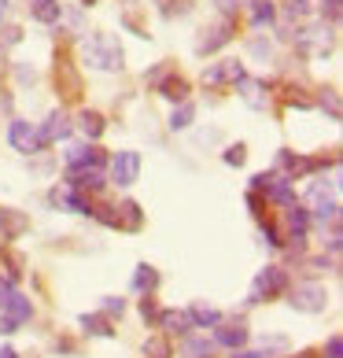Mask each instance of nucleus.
I'll use <instances>...</instances> for the list:
<instances>
[{
	"label": "nucleus",
	"instance_id": "1",
	"mask_svg": "<svg viewBox=\"0 0 343 358\" xmlns=\"http://www.w3.org/2000/svg\"><path fill=\"white\" fill-rule=\"evenodd\" d=\"M82 59H85V67L108 71V74H118L126 67V52H122V45H118L115 34H92V37H85V41H82Z\"/></svg>",
	"mask_w": 343,
	"mask_h": 358
},
{
	"label": "nucleus",
	"instance_id": "2",
	"mask_svg": "<svg viewBox=\"0 0 343 358\" xmlns=\"http://www.w3.org/2000/svg\"><path fill=\"white\" fill-rule=\"evenodd\" d=\"M288 292V273L281 266H262L255 273V281H251V292H247V303H270L277 296H284Z\"/></svg>",
	"mask_w": 343,
	"mask_h": 358
},
{
	"label": "nucleus",
	"instance_id": "3",
	"mask_svg": "<svg viewBox=\"0 0 343 358\" xmlns=\"http://www.w3.org/2000/svg\"><path fill=\"white\" fill-rule=\"evenodd\" d=\"M288 303H292V310H299V314H321L325 307H328V292H325V285H318V281H299V285H288Z\"/></svg>",
	"mask_w": 343,
	"mask_h": 358
},
{
	"label": "nucleus",
	"instance_id": "4",
	"mask_svg": "<svg viewBox=\"0 0 343 358\" xmlns=\"http://www.w3.org/2000/svg\"><path fill=\"white\" fill-rule=\"evenodd\" d=\"M233 34H236V19L221 15L218 22H210V26H203V30H200V37H196V52H200V56H210V52L226 48L233 41Z\"/></svg>",
	"mask_w": 343,
	"mask_h": 358
},
{
	"label": "nucleus",
	"instance_id": "5",
	"mask_svg": "<svg viewBox=\"0 0 343 358\" xmlns=\"http://www.w3.org/2000/svg\"><path fill=\"white\" fill-rule=\"evenodd\" d=\"M244 78H247V71H244L240 59H218L203 71V85L207 89H226V85H240Z\"/></svg>",
	"mask_w": 343,
	"mask_h": 358
},
{
	"label": "nucleus",
	"instance_id": "6",
	"mask_svg": "<svg viewBox=\"0 0 343 358\" xmlns=\"http://www.w3.org/2000/svg\"><path fill=\"white\" fill-rule=\"evenodd\" d=\"M34 317V303L22 296V292H15V296L8 299V307L0 310V333L11 336V333H19V329L26 325Z\"/></svg>",
	"mask_w": 343,
	"mask_h": 358
},
{
	"label": "nucleus",
	"instance_id": "7",
	"mask_svg": "<svg viewBox=\"0 0 343 358\" xmlns=\"http://www.w3.org/2000/svg\"><path fill=\"white\" fill-rule=\"evenodd\" d=\"M108 166H111V181L118 185V189H129L137 178H140V152H115L108 159Z\"/></svg>",
	"mask_w": 343,
	"mask_h": 358
},
{
	"label": "nucleus",
	"instance_id": "8",
	"mask_svg": "<svg viewBox=\"0 0 343 358\" xmlns=\"http://www.w3.org/2000/svg\"><path fill=\"white\" fill-rule=\"evenodd\" d=\"M325 166V159H310V155H295V152H288L281 148L277 152V170L288 178V181H295V178H307L314 174V170H321Z\"/></svg>",
	"mask_w": 343,
	"mask_h": 358
},
{
	"label": "nucleus",
	"instance_id": "9",
	"mask_svg": "<svg viewBox=\"0 0 343 358\" xmlns=\"http://www.w3.org/2000/svg\"><path fill=\"white\" fill-rule=\"evenodd\" d=\"M8 144H11V148H15L19 155H37V152H41L37 129L26 122V118H11V126H8Z\"/></svg>",
	"mask_w": 343,
	"mask_h": 358
},
{
	"label": "nucleus",
	"instance_id": "10",
	"mask_svg": "<svg viewBox=\"0 0 343 358\" xmlns=\"http://www.w3.org/2000/svg\"><path fill=\"white\" fill-rule=\"evenodd\" d=\"M48 203L59 207V210H71V215H92L89 196L78 192V189H71V185H59V189H52V192H48Z\"/></svg>",
	"mask_w": 343,
	"mask_h": 358
},
{
	"label": "nucleus",
	"instance_id": "11",
	"mask_svg": "<svg viewBox=\"0 0 343 358\" xmlns=\"http://www.w3.org/2000/svg\"><path fill=\"white\" fill-rule=\"evenodd\" d=\"M22 233H30V215L19 207H0V241L11 244V241H19Z\"/></svg>",
	"mask_w": 343,
	"mask_h": 358
},
{
	"label": "nucleus",
	"instance_id": "12",
	"mask_svg": "<svg viewBox=\"0 0 343 358\" xmlns=\"http://www.w3.org/2000/svg\"><path fill=\"white\" fill-rule=\"evenodd\" d=\"M67 185L78 192H103V185H108V178H103V170H92V166H67Z\"/></svg>",
	"mask_w": 343,
	"mask_h": 358
},
{
	"label": "nucleus",
	"instance_id": "13",
	"mask_svg": "<svg viewBox=\"0 0 343 358\" xmlns=\"http://www.w3.org/2000/svg\"><path fill=\"white\" fill-rule=\"evenodd\" d=\"M71 118L63 115V111H52L45 122H41V129H37V141H41V148H48V144H59V141H67L71 137Z\"/></svg>",
	"mask_w": 343,
	"mask_h": 358
},
{
	"label": "nucleus",
	"instance_id": "14",
	"mask_svg": "<svg viewBox=\"0 0 343 358\" xmlns=\"http://www.w3.org/2000/svg\"><path fill=\"white\" fill-rule=\"evenodd\" d=\"M67 166H92V170H100L103 163H108V155H103V148H96V144H71L67 148Z\"/></svg>",
	"mask_w": 343,
	"mask_h": 358
},
{
	"label": "nucleus",
	"instance_id": "15",
	"mask_svg": "<svg viewBox=\"0 0 343 358\" xmlns=\"http://www.w3.org/2000/svg\"><path fill=\"white\" fill-rule=\"evenodd\" d=\"M218 343V348H229V351H240L244 343H247V329L244 322H218L214 325V336H210Z\"/></svg>",
	"mask_w": 343,
	"mask_h": 358
},
{
	"label": "nucleus",
	"instance_id": "16",
	"mask_svg": "<svg viewBox=\"0 0 343 358\" xmlns=\"http://www.w3.org/2000/svg\"><path fill=\"white\" fill-rule=\"evenodd\" d=\"M328 45H333V34H328L325 26H307V30L295 34L299 52H328Z\"/></svg>",
	"mask_w": 343,
	"mask_h": 358
},
{
	"label": "nucleus",
	"instance_id": "17",
	"mask_svg": "<svg viewBox=\"0 0 343 358\" xmlns=\"http://www.w3.org/2000/svg\"><path fill=\"white\" fill-rule=\"evenodd\" d=\"M56 85L63 92V100H78V96H82V78H78V71L71 67L67 59L56 63Z\"/></svg>",
	"mask_w": 343,
	"mask_h": 358
},
{
	"label": "nucleus",
	"instance_id": "18",
	"mask_svg": "<svg viewBox=\"0 0 343 358\" xmlns=\"http://www.w3.org/2000/svg\"><path fill=\"white\" fill-rule=\"evenodd\" d=\"M155 325L163 329V336H189L192 333V322H189V314H184V310H159Z\"/></svg>",
	"mask_w": 343,
	"mask_h": 358
},
{
	"label": "nucleus",
	"instance_id": "19",
	"mask_svg": "<svg viewBox=\"0 0 343 358\" xmlns=\"http://www.w3.org/2000/svg\"><path fill=\"white\" fill-rule=\"evenodd\" d=\"M159 96H166L170 103H184V100H189V78L166 71V74L159 78Z\"/></svg>",
	"mask_w": 343,
	"mask_h": 358
},
{
	"label": "nucleus",
	"instance_id": "20",
	"mask_svg": "<svg viewBox=\"0 0 343 358\" xmlns=\"http://www.w3.org/2000/svg\"><path fill=\"white\" fill-rule=\"evenodd\" d=\"M78 325H82L85 336H100V340H111L115 336V322L108 314H82L78 317Z\"/></svg>",
	"mask_w": 343,
	"mask_h": 358
},
{
	"label": "nucleus",
	"instance_id": "21",
	"mask_svg": "<svg viewBox=\"0 0 343 358\" xmlns=\"http://www.w3.org/2000/svg\"><path fill=\"white\" fill-rule=\"evenodd\" d=\"M218 343L210 336H181V358H214Z\"/></svg>",
	"mask_w": 343,
	"mask_h": 358
},
{
	"label": "nucleus",
	"instance_id": "22",
	"mask_svg": "<svg viewBox=\"0 0 343 358\" xmlns=\"http://www.w3.org/2000/svg\"><path fill=\"white\" fill-rule=\"evenodd\" d=\"M314 222L318 225H333V222H340V196H333V192H321V196H314Z\"/></svg>",
	"mask_w": 343,
	"mask_h": 358
},
{
	"label": "nucleus",
	"instance_id": "23",
	"mask_svg": "<svg viewBox=\"0 0 343 358\" xmlns=\"http://www.w3.org/2000/svg\"><path fill=\"white\" fill-rule=\"evenodd\" d=\"M284 225H288V236H307V229H310V210L292 200V203L284 207Z\"/></svg>",
	"mask_w": 343,
	"mask_h": 358
},
{
	"label": "nucleus",
	"instance_id": "24",
	"mask_svg": "<svg viewBox=\"0 0 343 358\" xmlns=\"http://www.w3.org/2000/svg\"><path fill=\"white\" fill-rule=\"evenodd\" d=\"M236 89H240V96H244L247 108H255V111L266 108V96H270V92H266V82H258V78H244V82L236 85Z\"/></svg>",
	"mask_w": 343,
	"mask_h": 358
},
{
	"label": "nucleus",
	"instance_id": "25",
	"mask_svg": "<svg viewBox=\"0 0 343 358\" xmlns=\"http://www.w3.org/2000/svg\"><path fill=\"white\" fill-rule=\"evenodd\" d=\"M0 270H4L0 277H8V281H19V277L26 273V259H22L11 244H4V248H0Z\"/></svg>",
	"mask_w": 343,
	"mask_h": 358
},
{
	"label": "nucleus",
	"instance_id": "26",
	"mask_svg": "<svg viewBox=\"0 0 343 358\" xmlns=\"http://www.w3.org/2000/svg\"><path fill=\"white\" fill-rule=\"evenodd\" d=\"M189 322H192V329H214L218 322H226V314L221 310H214V307H203V303H192L189 310Z\"/></svg>",
	"mask_w": 343,
	"mask_h": 358
},
{
	"label": "nucleus",
	"instance_id": "27",
	"mask_svg": "<svg viewBox=\"0 0 343 358\" xmlns=\"http://www.w3.org/2000/svg\"><path fill=\"white\" fill-rule=\"evenodd\" d=\"M155 288H159V270L152 266V262H140L133 270V292L140 296H155Z\"/></svg>",
	"mask_w": 343,
	"mask_h": 358
},
{
	"label": "nucleus",
	"instance_id": "28",
	"mask_svg": "<svg viewBox=\"0 0 343 358\" xmlns=\"http://www.w3.org/2000/svg\"><path fill=\"white\" fill-rule=\"evenodd\" d=\"M144 225V210L137 200H122L118 203V229H129V233H137Z\"/></svg>",
	"mask_w": 343,
	"mask_h": 358
},
{
	"label": "nucleus",
	"instance_id": "29",
	"mask_svg": "<svg viewBox=\"0 0 343 358\" xmlns=\"http://www.w3.org/2000/svg\"><path fill=\"white\" fill-rule=\"evenodd\" d=\"M247 15H251L255 30H262V26L277 22V4L273 0H247Z\"/></svg>",
	"mask_w": 343,
	"mask_h": 358
},
{
	"label": "nucleus",
	"instance_id": "30",
	"mask_svg": "<svg viewBox=\"0 0 343 358\" xmlns=\"http://www.w3.org/2000/svg\"><path fill=\"white\" fill-rule=\"evenodd\" d=\"M78 129H82V137L85 141H100L103 137V129H108V122H103V115L100 111H82V115H78Z\"/></svg>",
	"mask_w": 343,
	"mask_h": 358
},
{
	"label": "nucleus",
	"instance_id": "31",
	"mask_svg": "<svg viewBox=\"0 0 343 358\" xmlns=\"http://www.w3.org/2000/svg\"><path fill=\"white\" fill-rule=\"evenodd\" d=\"M30 15H34L37 22L52 26V22L63 19V4H59V0H30Z\"/></svg>",
	"mask_w": 343,
	"mask_h": 358
},
{
	"label": "nucleus",
	"instance_id": "32",
	"mask_svg": "<svg viewBox=\"0 0 343 358\" xmlns=\"http://www.w3.org/2000/svg\"><path fill=\"white\" fill-rule=\"evenodd\" d=\"M163 19H184L192 11V0H152Z\"/></svg>",
	"mask_w": 343,
	"mask_h": 358
},
{
	"label": "nucleus",
	"instance_id": "33",
	"mask_svg": "<svg viewBox=\"0 0 343 358\" xmlns=\"http://www.w3.org/2000/svg\"><path fill=\"white\" fill-rule=\"evenodd\" d=\"M144 358H174V348H170V336L155 333L144 340Z\"/></svg>",
	"mask_w": 343,
	"mask_h": 358
},
{
	"label": "nucleus",
	"instance_id": "34",
	"mask_svg": "<svg viewBox=\"0 0 343 358\" xmlns=\"http://www.w3.org/2000/svg\"><path fill=\"white\" fill-rule=\"evenodd\" d=\"M192 118H196V108H192L189 100H184V103H174V111H170V129H174V134H181V129L192 126Z\"/></svg>",
	"mask_w": 343,
	"mask_h": 358
},
{
	"label": "nucleus",
	"instance_id": "35",
	"mask_svg": "<svg viewBox=\"0 0 343 358\" xmlns=\"http://www.w3.org/2000/svg\"><path fill=\"white\" fill-rule=\"evenodd\" d=\"M281 15H284V22H302L310 15V0H284Z\"/></svg>",
	"mask_w": 343,
	"mask_h": 358
},
{
	"label": "nucleus",
	"instance_id": "36",
	"mask_svg": "<svg viewBox=\"0 0 343 358\" xmlns=\"http://www.w3.org/2000/svg\"><path fill=\"white\" fill-rule=\"evenodd\" d=\"M318 103H321V111H328V118H333V122H340L343 108H340V92H336V89H321Z\"/></svg>",
	"mask_w": 343,
	"mask_h": 358
},
{
	"label": "nucleus",
	"instance_id": "37",
	"mask_svg": "<svg viewBox=\"0 0 343 358\" xmlns=\"http://www.w3.org/2000/svg\"><path fill=\"white\" fill-rule=\"evenodd\" d=\"M258 225H262V241H266L270 248H284V236H281V229H277V222L258 218Z\"/></svg>",
	"mask_w": 343,
	"mask_h": 358
},
{
	"label": "nucleus",
	"instance_id": "38",
	"mask_svg": "<svg viewBox=\"0 0 343 358\" xmlns=\"http://www.w3.org/2000/svg\"><path fill=\"white\" fill-rule=\"evenodd\" d=\"M100 314H108L111 322H115V317H122V314H126V299H122V296H103Z\"/></svg>",
	"mask_w": 343,
	"mask_h": 358
},
{
	"label": "nucleus",
	"instance_id": "39",
	"mask_svg": "<svg viewBox=\"0 0 343 358\" xmlns=\"http://www.w3.org/2000/svg\"><path fill=\"white\" fill-rule=\"evenodd\" d=\"M221 159H226V166H244L247 163V148L244 144H229V148L221 152Z\"/></svg>",
	"mask_w": 343,
	"mask_h": 358
},
{
	"label": "nucleus",
	"instance_id": "40",
	"mask_svg": "<svg viewBox=\"0 0 343 358\" xmlns=\"http://www.w3.org/2000/svg\"><path fill=\"white\" fill-rule=\"evenodd\" d=\"M302 266H307V273H328V270H336V259H325V255L302 259Z\"/></svg>",
	"mask_w": 343,
	"mask_h": 358
},
{
	"label": "nucleus",
	"instance_id": "41",
	"mask_svg": "<svg viewBox=\"0 0 343 358\" xmlns=\"http://www.w3.org/2000/svg\"><path fill=\"white\" fill-rule=\"evenodd\" d=\"M284 103H288V108H299V111H307V108H310V96H302L299 89H284Z\"/></svg>",
	"mask_w": 343,
	"mask_h": 358
},
{
	"label": "nucleus",
	"instance_id": "42",
	"mask_svg": "<svg viewBox=\"0 0 343 358\" xmlns=\"http://www.w3.org/2000/svg\"><path fill=\"white\" fill-rule=\"evenodd\" d=\"M140 317L144 322H155V317H159V303H155V296H140Z\"/></svg>",
	"mask_w": 343,
	"mask_h": 358
},
{
	"label": "nucleus",
	"instance_id": "43",
	"mask_svg": "<svg viewBox=\"0 0 343 358\" xmlns=\"http://www.w3.org/2000/svg\"><path fill=\"white\" fill-rule=\"evenodd\" d=\"M19 41H22L19 26H4V30H0V48H11V45H19Z\"/></svg>",
	"mask_w": 343,
	"mask_h": 358
},
{
	"label": "nucleus",
	"instance_id": "44",
	"mask_svg": "<svg viewBox=\"0 0 343 358\" xmlns=\"http://www.w3.org/2000/svg\"><path fill=\"white\" fill-rule=\"evenodd\" d=\"M321 358H343V340H340V333H333V336H328V343H325Z\"/></svg>",
	"mask_w": 343,
	"mask_h": 358
},
{
	"label": "nucleus",
	"instance_id": "45",
	"mask_svg": "<svg viewBox=\"0 0 343 358\" xmlns=\"http://www.w3.org/2000/svg\"><path fill=\"white\" fill-rule=\"evenodd\" d=\"M321 15L328 19V26L340 22V0H321Z\"/></svg>",
	"mask_w": 343,
	"mask_h": 358
},
{
	"label": "nucleus",
	"instance_id": "46",
	"mask_svg": "<svg viewBox=\"0 0 343 358\" xmlns=\"http://www.w3.org/2000/svg\"><path fill=\"white\" fill-rule=\"evenodd\" d=\"M15 292H19V288H15V281H8V277H0V310L8 307V299L15 296Z\"/></svg>",
	"mask_w": 343,
	"mask_h": 358
},
{
	"label": "nucleus",
	"instance_id": "47",
	"mask_svg": "<svg viewBox=\"0 0 343 358\" xmlns=\"http://www.w3.org/2000/svg\"><path fill=\"white\" fill-rule=\"evenodd\" d=\"M214 4H218V11H221V15H226V19H236V11L244 8L240 0H214Z\"/></svg>",
	"mask_w": 343,
	"mask_h": 358
},
{
	"label": "nucleus",
	"instance_id": "48",
	"mask_svg": "<svg viewBox=\"0 0 343 358\" xmlns=\"http://www.w3.org/2000/svg\"><path fill=\"white\" fill-rule=\"evenodd\" d=\"M247 207H251V215H255V218H262V210H266V196L247 192Z\"/></svg>",
	"mask_w": 343,
	"mask_h": 358
},
{
	"label": "nucleus",
	"instance_id": "49",
	"mask_svg": "<svg viewBox=\"0 0 343 358\" xmlns=\"http://www.w3.org/2000/svg\"><path fill=\"white\" fill-rule=\"evenodd\" d=\"M270 41H262V37H255V41H251V56H258V59H270Z\"/></svg>",
	"mask_w": 343,
	"mask_h": 358
},
{
	"label": "nucleus",
	"instance_id": "50",
	"mask_svg": "<svg viewBox=\"0 0 343 358\" xmlns=\"http://www.w3.org/2000/svg\"><path fill=\"white\" fill-rule=\"evenodd\" d=\"M56 351H63V355H78V343H74L71 336H63V340H56Z\"/></svg>",
	"mask_w": 343,
	"mask_h": 358
},
{
	"label": "nucleus",
	"instance_id": "51",
	"mask_svg": "<svg viewBox=\"0 0 343 358\" xmlns=\"http://www.w3.org/2000/svg\"><path fill=\"white\" fill-rule=\"evenodd\" d=\"M15 74H19V82H22V85H34V78H37V74H34V67H19Z\"/></svg>",
	"mask_w": 343,
	"mask_h": 358
},
{
	"label": "nucleus",
	"instance_id": "52",
	"mask_svg": "<svg viewBox=\"0 0 343 358\" xmlns=\"http://www.w3.org/2000/svg\"><path fill=\"white\" fill-rule=\"evenodd\" d=\"M233 358H270V355L266 351H244L240 348V351H233Z\"/></svg>",
	"mask_w": 343,
	"mask_h": 358
},
{
	"label": "nucleus",
	"instance_id": "53",
	"mask_svg": "<svg viewBox=\"0 0 343 358\" xmlns=\"http://www.w3.org/2000/svg\"><path fill=\"white\" fill-rule=\"evenodd\" d=\"M0 358H19V351L15 348H0Z\"/></svg>",
	"mask_w": 343,
	"mask_h": 358
},
{
	"label": "nucleus",
	"instance_id": "54",
	"mask_svg": "<svg viewBox=\"0 0 343 358\" xmlns=\"http://www.w3.org/2000/svg\"><path fill=\"white\" fill-rule=\"evenodd\" d=\"M292 358H321V351H299V355H292Z\"/></svg>",
	"mask_w": 343,
	"mask_h": 358
},
{
	"label": "nucleus",
	"instance_id": "55",
	"mask_svg": "<svg viewBox=\"0 0 343 358\" xmlns=\"http://www.w3.org/2000/svg\"><path fill=\"white\" fill-rule=\"evenodd\" d=\"M8 15V4H0V19H4Z\"/></svg>",
	"mask_w": 343,
	"mask_h": 358
},
{
	"label": "nucleus",
	"instance_id": "56",
	"mask_svg": "<svg viewBox=\"0 0 343 358\" xmlns=\"http://www.w3.org/2000/svg\"><path fill=\"white\" fill-rule=\"evenodd\" d=\"M82 4H85V8H89V4H96V0H82Z\"/></svg>",
	"mask_w": 343,
	"mask_h": 358
},
{
	"label": "nucleus",
	"instance_id": "57",
	"mask_svg": "<svg viewBox=\"0 0 343 358\" xmlns=\"http://www.w3.org/2000/svg\"><path fill=\"white\" fill-rule=\"evenodd\" d=\"M0 4H8V0H0Z\"/></svg>",
	"mask_w": 343,
	"mask_h": 358
}]
</instances>
